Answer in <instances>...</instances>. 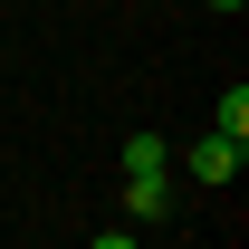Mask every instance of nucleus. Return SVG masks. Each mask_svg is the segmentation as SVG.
I'll use <instances>...</instances> for the list:
<instances>
[{
	"mask_svg": "<svg viewBox=\"0 0 249 249\" xmlns=\"http://www.w3.org/2000/svg\"><path fill=\"white\" fill-rule=\"evenodd\" d=\"M240 163H249V134H201L192 144V182H240Z\"/></svg>",
	"mask_w": 249,
	"mask_h": 249,
	"instance_id": "1",
	"label": "nucleus"
},
{
	"mask_svg": "<svg viewBox=\"0 0 249 249\" xmlns=\"http://www.w3.org/2000/svg\"><path fill=\"white\" fill-rule=\"evenodd\" d=\"M115 211H124V220H163V211H173V182H154V173H124Z\"/></svg>",
	"mask_w": 249,
	"mask_h": 249,
	"instance_id": "2",
	"label": "nucleus"
},
{
	"mask_svg": "<svg viewBox=\"0 0 249 249\" xmlns=\"http://www.w3.org/2000/svg\"><path fill=\"white\" fill-rule=\"evenodd\" d=\"M124 173H154L163 182V134H124Z\"/></svg>",
	"mask_w": 249,
	"mask_h": 249,
	"instance_id": "3",
	"label": "nucleus"
},
{
	"mask_svg": "<svg viewBox=\"0 0 249 249\" xmlns=\"http://www.w3.org/2000/svg\"><path fill=\"white\" fill-rule=\"evenodd\" d=\"M96 249H134V230H96Z\"/></svg>",
	"mask_w": 249,
	"mask_h": 249,
	"instance_id": "4",
	"label": "nucleus"
},
{
	"mask_svg": "<svg viewBox=\"0 0 249 249\" xmlns=\"http://www.w3.org/2000/svg\"><path fill=\"white\" fill-rule=\"evenodd\" d=\"M211 10H220V19H230V10H249V0H211Z\"/></svg>",
	"mask_w": 249,
	"mask_h": 249,
	"instance_id": "5",
	"label": "nucleus"
}]
</instances>
